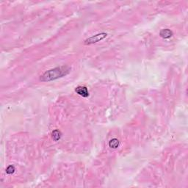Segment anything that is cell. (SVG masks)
<instances>
[{
  "mask_svg": "<svg viewBox=\"0 0 188 188\" xmlns=\"http://www.w3.org/2000/svg\"><path fill=\"white\" fill-rule=\"evenodd\" d=\"M61 137V133L59 130L56 129V130L53 131L52 132V138L55 141H58V140H60Z\"/></svg>",
  "mask_w": 188,
  "mask_h": 188,
  "instance_id": "obj_6",
  "label": "cell"
},
{
  "mask_svg": "<svg viewBox=\"0 0 188 188\" xmlns=\"http://www.w3.org/2000/svg\"><path fill=\"white\" fill-rule=\"evenodd\" d=\"M109 146H110V148H116L118 147L119 146V140L116 138H114V139H112L109 143Z\"/></svg>",
  "mask_w": 188,
  "mask_h": 188,
  "instance_id": "obj_5",
  "label": "cell"
},
{
  "mask_svg": "<svg viewBox=\"0 0 188 188\" xmlns=\"http://www.w3.org/2000/svg\"><path fill=\"white\" fill-rule=\"evenodd\" d=\"M14 171H15V167L13 165H10L6 169V173H7V174H12V173H14Z\"/></svg>",
  "mask_w": 188,
  "mask_h": 188,
  "instance_id": "obj_7",
  "label": "cell"
},
{
  "mask_svg": "<svg viewBox=\"0 0 188 188\" xmlns=\"http://www.w3.org/2000/svg\"><path fill=\"white\" fill-rule=\"evenodd\" d=\"M71 67L67 66L57 67L53 69L46 71L44 74H42L40 77V80L41 82H51L55 80L58 79L68 75L71 71Z\"/></svg>",
  "mask_w": 188,
  "mask_h": 188,
  "instance_id": "obj_1",
  "label": "cell"
},
{
  "mask_svg": "<svg viewBox=\"0 0 188 188\" xmlns=\"http://www.w3.org/2000/svg\"><path fill=\"white\" fill-rule=\"evenodd\" d=\"M75 91L77 92V93L80 95L82 97L86 98L89 96V92L87 91V88L85 86H78L77 87H76Z\"/></svg>",
  "mask_w": 188,
  "mask_h": 188,
  "instance_id": "obj_3",
  "label": "cell"
},
{
  "mask_svg": "<svg viewBox=\"0 0 188 188\" xmlns=\"http://www.w3.org/2000/svg\"><path fill=\"white\" fill-rule=\"evenodd\" d=\"M160 35L162 38L165 39H167L169 38H171V36L173 35V32L171 30H170L169 29H164V30H162L160 32Z\"/></svg>",
  "mask_w": 188,
  "mask_h": 188,
  "instance_id": "obj_4",
  "label": "cell"
},
{
  "mask_svg": "<svg viewBox=\"0 0 188 188\" xmlns=\"http://www.w3.org/2000/svg\"><path fill=\"white\" fill-rule=\"evenodd\" d=\"M107 35V33H105V32L97 34V35L91 37V38H87V40H85V44H87V45H90V44H94V43H96V42H99L100 41V40H103L105 38H106Z\"/></svg>",
  "mask_w": 188,
  "mask_h": 188,
  "instance_id": "obj_2",
  "label": "cell"
}]
</instances>
